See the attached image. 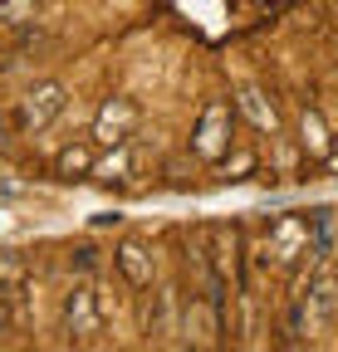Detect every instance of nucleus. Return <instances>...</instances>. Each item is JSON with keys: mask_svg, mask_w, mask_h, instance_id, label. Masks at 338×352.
Masks as SVG:
<instances>
[{"mask_svg": "<svg viewBox=\"0 0 338 352\" xmlns=\"http://www.w3.org/2000/svg\"><path fill=\"white\" fill-rule=\"evenodd\" d=\"M142 122V108L133 98H108L94 118V142L98 147H118V142H128L133 138V127Z\"/></svg>", "mask_w": 338, "mask_h": 352, "instance_id": "7ed1b4c3", "label": "nucleus"}, {"mask_svg": "<svg viewBox=\"0 0 338 352\" xmlns=\"http://www.w3.org/2000/svg\"><path fill=\"white\" fill-rule=\"evenodd\" d=\"M64 103H69V88L64 83H54V78L34 83V88H25V94L15 98V127L20 132H45L64 113Z\"/></svg>", "mask_w": 338, "mask_h": 352, "instance_id": "f257e3e1", "label": "nucleus"}, {"mask_svg": "<svg viewBox=\"0 0 338 352\" xmlns=\"http://www.w3.org/2000/svg\"><path fill=\"white\" fill-rule=\"evenodd\" d=\"M270 254L279 264H294L299 254H309V220L304 215H279L270 226Z\"/></svg>", "mask_w": 338, "mask_h": 352, "instance_id": "39448f33", "label": "nucleus"}, {"mask_svg": "<svg viewBox=\"0 0 338 352\" xmlns=\"http://www.w3.org/2000/svg\"><path fill=\"white\" fill-rule=\"evenodd\" d=\"M94 166H98V157H94V147H89V142H74V147H64V152L54 157V171L64 176V182L94 176Z\"/></svg>", "mask_w": 338, "mask_h": 352, "instance_id": "9d476101", "label": "nucleus"}, {"mask_svg": "<svg viewBox=\"0 0 338 352\" xmlns=\"http://www.w3.org/2000/svg\"><path fill=\"white\" fill-rule=\"evenodd\" d=\"M10 328H20V323H15V298H10L6 284H0V338H6Z\"/></svg>", "mask_w": 338, "mask_h": 352, "instance_id": "2eb2a0df", "label": "nucleus"}, {"mask_svg": "<svg viewBox=\"0 0 338 352\" xmlns=\"http://www.w3.org/2000/svg\"><path fill=\"white\" fill-rule=\"evenodd\" d=\"M39 20V0H0V30H25Z\"/></svg>", "mask_w": 338, "mask_h": 352, "instance_id": "9b49d317", "label": "nucleus"}, {"mask_svg": "<svg viewBox=\"0 0 338 352\" xmlns=\"http://www.w3.org/2000/svg\"><path fill=\"white\" fill-rule=\"evenodd\" d=\"M113 264L123 270V279H128L133 289H147V284L157 279V259H152L147 245H138V240H123V245L113 250Z\"/></svg>", "mask_w": 338, "mask_h": 352, "instance_id": "423d86ee", "label": "nucleus"}, {"mask_svg": "<svg viewBox=\"0 0 338 352\" xmlns=\"http://www.w3.org/2000/svg\"><path fill=\"white\" fill-rule=\"evenodd\" d=\"M152 333H177V294L172 289H162V314H157Z\"/></svg>", "mask_w": 338, "mask_h": 352, "instance_id": "4468645a", "label": "nucleus"}, {"mask_svg": "<svg viewBox=\"0 0 338 352\" xmlns=\"http://www.w3.org/2000/svg\"><path fill=\"white\" fill-rule=\"evenodd\" d=\"M235 113L255 132H270V138L279 132V118H275V108H270V98L260 94V88H240V94H235Z\"/></svg>", "mask_w": 338, "mask_h": 352, "instance_id": "6e6552de", "label": "nucleus"}, {"mask_svg": "<svg viewBox=\"0 0 338 352\" xmlns=\"http://www.w3.org/2000/svg\"><path fill=\"white\" fill-rule=\"evenodd\" d=\"M299 147H304V152H309L314 162H324V157L333 152V132L324 127V118H319L314 108H309V113L299 118Z\"/></svg>", "mask_w": 338, "mask_h": 352, "instance_id": "1a4fd4ad", "label": "nucleus"}, {"mask_svg": "<svg viewBox=\"0 0 338 352\" xmlns=\"http://www.w3.org/2000/svg\"><path fill=\"white\" fill-rule=\"evenodd\" d=\"M0 284H6V289L25 284V259L15 250H0Z\"/></svg>", "mask_w": 338, "mask_h": 352, "instance_id": "ddd939ff", "label": "nucleus"}, {"mask_svg": "<svg viewBox=\"0 0 338 352\" xmlns=\"http://www.w3.org/2000/svg\"><path fill=\"white\" fill-rule=\"evenodd\" d=\"M69 264H74L78 274H89V270H94L98 259H94V250H89V245H83V250H74V254H69Z\"/></svg>", "mask_w": 338, "mask_h": 352, "instance_id": "dca6fc26", "label": "nucleus"}, {"mask_svg": "<svg viewBox=\"0 0 338 352\" xmlns=\"http://www.w3.org/2000/svg\"><path fill=\"white\" fill-rule=\"evenodd\" d=\"M191 152H196L201 162H211V166H216V162L231 152V103H226V98H211V103L201 108Z\"/></svg>", "mask_w": 338, "mask_h": 352, "instance_id": "f03ea898", "label": "nucleus"}, {"mask_svg": "<svg viewBox=\"0 0 338 352\" xmlns=\"http://www.w3.org/2000/svg\"><path fill=\"white\" fill-rule=\"evenodd\" d=\"M98 328H103V314H98L94 289H89V284H74L69 298H64V333H69L74 342H83L89 333H98Z\"/></svg>", "mask_w": 338, "mask_h": 352, "instance_id": "20e7f679", "label": "nucleus"}, {"mask_svg": "<svg viewBox=\"0 0 338 352\" xmlns=\"http://www.w3.org/2000/svg\"><path fill=\"white\" fill-rule=\"evenodd\" d=\"M94 176L98 182H133L138 176V147H133V138L128 142H118V147H108V157H98V166H94Z\"/></svg>", "mask_w": 338, "mask_h": 352, "instance_id": "0eeeda50", "label": "nucleus"}, {"mask_svg": "<svg viewBox=\"0 0 338 352\" xmlns=\"http://www.w3.org/2000/svg\"><path fill=\"white\" fill-rule=\"evenodd\" d=\"M255 166H260L255 152H235V157H221V162H216V176H221V182H245Z\"/></svg>", "mask_w": 338, "mask_h": 352, "instance_id": "f8f14e48", "label": "nucleus"}]
</instances>
